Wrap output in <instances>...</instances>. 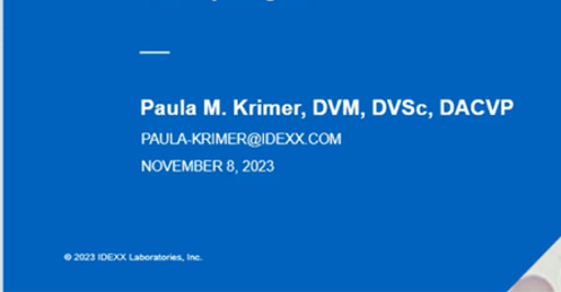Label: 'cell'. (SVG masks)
Returning <instances> with one entry per match:
<instances>
[{"label": "cell", "instance_id": "1", "mask_svg": "<svg viewBox=\"0 0 561 292\" xmlns=\"http://www.w3.org/2000/svg\"><path fill=\"white\" fill-rule=\"evenodd\" d=\"M328 112V104L322 101H314V115H323Z\"/></svg>", "mask_w": 561, "mask_h": 292}, {"label": "cell", "instance_id": "2", "mask_svg": "<svg viewBox=\"0 0 561 292\" xmlns=\"http://www.w3.org/2000/svg\"><path fill=\"white\" fill-rule=\"evenodd\" d=\"M386 113V104L382 101L374 102V115H383Z\"/></svg>", "mask_w": 561, "mask_h": 292}, {"label": "cell", "instance_id": "3", "mask_svg": "<svg viewBox=\"0 0 561 292\" xmlns=\"http://www.w3.org/2000/svg\"><path fill=\"white\" fill-rule=\"evenodd\" d=\"M163 161H154L152 164V170L156 173H160L163 170Z\"/></svg>", "mask_w": 561, "mask_h": 292}, {"label": "cell", "instance_id": "4", "mask_svg": "<svg viewBox=\"0 0 561 292\" xmlns=\"http://www.w3.org/2000/svg\"><path fill=\"white\" fill-rule=\"evenodd\" d=\"M153 102L152 101H144L142 102V115L146 114V110L153 108Z\"/></svg>", "mask_w": 561, "mask_h": 292}, {"label": "cell", "instance_id": "5", "mask_svg": "<svg viewBox=\"0 0 561 292\" xmlns=\"http://www.w3.org/2000/svg\"><path fill=\"white\" fill-rule=\"evenodd\" d=\"M205 171V163L201 161L195 162V172L201 173Z\"/></svg>", "mask_w": 561, "mask_h": 292}, {"label": "cell", "instance_id": "6", "mask_svg": "<svg viewBox=\"0 0 561 292\" xmlns=\"http://www.w3.org/2000/svg\"><path fill=\"white\" fill-rule=\"evenodd\" d=\"M188 115H196V105H190L187 108Z\"/></svg>", "mask_w": 561, "mask_h": 292}, {"label": "cell", "instance_id": "7", "mask_svg": "<svg viewBox=\"0 0 561 292\" xmlns=\"http://www.w3.org/2000/svg\"><path fill=\"white\" fill-rule=\"evenodd\" d=\"M140 170H142V172H151V170H149V165L146 164L145 161H142V163H140Z\"/></svg>", "mask_w": 561, "mask_h": 292}, {"label": "cell", "instance_id": "8", "mask_svg": "<svg viewBox=\"0 0 561 292\" xmlns=\"http://www.w3.org/2000/svg\"><path fill=\"white\" fill-rule=\"evenodd\" d=\"M251 170H252V172H259V163L257 162H252L251 163Z\"/></svg>", "mask_w": 561, "mask_h": 292}, {"label": "cell", "instance_id": "9", "mask_svg": "<svg viewBox=\"0 0 561 292\" xmlns=\"http://www.w3.org/2000/svg\"><path fill=\"white\" fill-rule=\"evenodd\" d=\"M245 102H248V101H243V102H242V105H243ZM234 105H236L234 114H237V113H239V103L234 102ZM241 108H242V106H241ZM242 109H243V108H242ZM243 113H244V114H248V113H245L244 110H243Z\"/></svg>", "mask_w": 561, "mask_h": 292}, {"label": "cell", "instance_id": "10", "mask_svg": "<svg viewBox=\"0 0 561 292\" xmlns=\"http://www.w3.org/2000/svg\"><path fill=\"white\" fill-rule=\"evenodd\" d=\"M214 167H215V170H216V167H219V171L222 172V163L221 162L215 161L214 162Z\"/></svg>", "mask_w": 561, "mask_h": 292}, {"label": "cell", "instance_id": "11", "mask_svg": "<svg viewBox=\"0 0 561 292\" xmlns=\"http://www.w3.org/2000/svg\"><path fill=\"white\" fill-rule=\"evenodd\" d=\"M182 171L183 172H188V165L184 161H182Z\"/></svg>", "mask_w": 561, "mask_h": 292}, {"label": "cell", "instance_id": "12", "mask_svg": "<svg viewBox=\"0 0 561 292\" xmlns=\"http://www.w3.org/2000/svg\"><path fill=\"white\" fill-rule=\"evenodd\" d=\"M108 261H116L117 260V255H108Z\"/></svg>", "mask_w": 561, "mask_h": 292}, {"label": "cell", "instance_id": "13", "mask_svg": "<svg viewBox=\"0 0 561 292\" xmlns=\"http://www.w3.org/2000/svg\"><path fill=\"white\" fill-rule=\"evenodd\" d=\"M227 171H228V172H230V173H232V172L234 171L233 165H232V164L228 165V170H227Z\"/></svg>", "mask_w": 561, "mask_h": 292}, {"label": "cell", "instance_id": "14", "mask_svg": "<svg viewBox=\"0 0 561 292\" xmlns=\"http://www.w3.org/2000/svg\"><path fill=\"white\" fill-rule=\"evenodd\" d=\"M117 259H118V260H121V259H122V260H125V259H126V256H125V255H117Z\"/></svg>", "mask_w": 561, "mask_h": 292}, {"label": "cell", "instance_id": "15", "mask_svg": "<svg viewBox=\"0 0 561 292\" xmlns=\"http://www.w3.org/2000/svg\"><path fill=\"white\" fill-rule=\"evenodd\" d=\"M148 138H149V136H148V135H145V136H144V139H148ZM144 143H145V140H142V144H144Z\"/></svg>", "mask_w": 561, "mask_h": 292}]
</instances>
